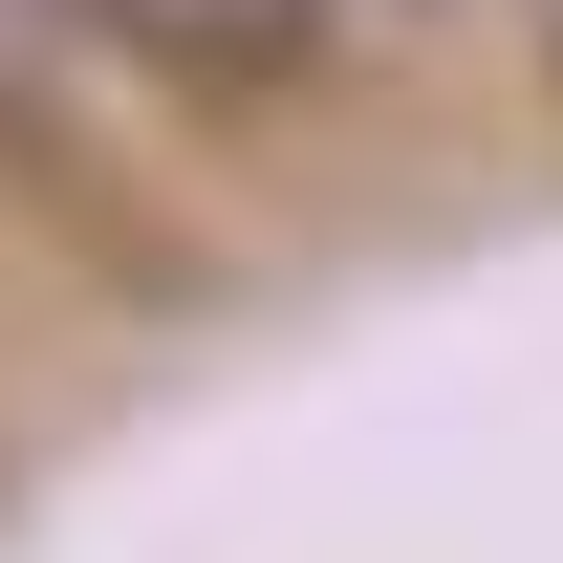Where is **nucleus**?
Instances as JSON below:
<instances>
[{
	"mask_svg": "<svg viewBox=\"0 0 563 563\" xmlns=\"http://www.w3.org/2000/svg\"><path fill=\"white\" fill-rule=\"evenodd\" d=\"M0 131H22V44H0Z\"/></svg>",
	"mask_w": 563,
	"mask_h": 563,
	"instance_id": "f03ea898",
	"label": "nucleus"
},
{
	"mask_svg": "<svg viewBox=\"0 0 563 563\" xmlns=\"http://www.w3.org/2000/svg\"><path fill=\"white\" fill-rule=\"evenodd\" d=\"M542 44H563V0H542Z\"/></svg>",
	"mask_w": 563,
	"mask_h": 563,
	"instance_id": "7ed1b4c3",
	"label": "nucleus"
},
{
	"mask_svg": "<svg viewBox=\"0 0 563 563\" xmlns=\"http://www.w3.org/2000/svg\"><path fill=\"white\" fill-rule=\"evenodd\" d=\"M87 22H109L152 87H282L325 44V0H87Z\"/></svg>",
	"mask_w": 563,
	"mask_h": 563,
	"instance_id": "f257e3e1",
	"label": "nucleus"
}]
</instances>
